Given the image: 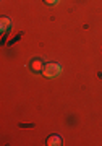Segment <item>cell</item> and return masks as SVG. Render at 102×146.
I'll return each instance as SVG.
<instances>
[{
    "mask_svg": "<svg viewBox=\"0 0 102 146\" xmlns=\"http://www.w3.org/2000/svg\"><path fill=\"white\" fill-rule=\"evenodd\" d=\"M31 68H32V72H41V70H44V63H42L41 58H36L31 63Z\"/></svg>",
    "mask_w": 102,
    "mask_h": 146,
    "instance_id": "cell-3",
    "label": "cell"
},
{
    "mask_svg": "<svg viewBox=\"0 0 102 146\" xmlns=\"http://www.w3.org/2000/svg\"><path fill=\"white\" fill-rule=\"evenodd\" d=\"M44 75H46L47 78H54V76H57L58 73L62 72V67L58 65V63H47V65H44Z\"/></svg>",
    "mask_w": 102,
    "mask_h": 146,
    "instance_id": "cell-1",
    "label": "cell"
},
{
    "mask_svg": "<svg viewBox=\"0 0 102 146\" xmlns=\"http://www.w3.org/2000/svg\"><path fill=\"white\" fill-rule=\"evenodd\" d=\"M46 3H49V5H54V3H57V0H46Z\"/></svg>",
    "mask_w": 102,
    "mask_h": 146,
    "instance_id": "cell-5",
    "label": "cell"
},
{
    "mask_svg": "<svg viewBox=\"0 0 102 146\" xmlns=\"http://www.w3.org/2000/svg\"><path fill=\"white\" fill-rule=\"evenodd\" d=\"M0 25H2V31H5L7 28L11 25V21L8 20V18H2V21H0Z\"/></svg>",
    "mask_w": 102,
    "mask_h": 146,
    "instance_id": "cell-4",
    "label": "cell"
},
{
    "mask_svg": "<svg viewBox=\"0 0 102 146\" xmlns=\"http://www.w3.org/2000/svg\"><path fill=\"white\" fill-rule=\"evenodd\" d=\"M62 143H63V140H62V136L58 135H52L47 138V145L49 146H60Z\"/></svg>",
    "mask_w": 102,
    "mask_h": 146,
    "instance_id": "cell-2",
    "label": "cell"
}]
</instances>
